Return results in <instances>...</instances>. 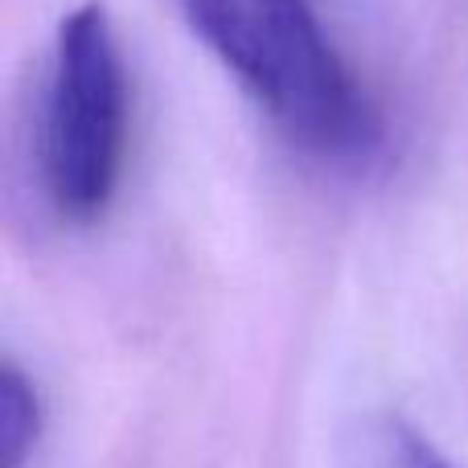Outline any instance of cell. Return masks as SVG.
<instances>
[{
    "label": "cell",
    "mask_w": 468,
    "mask_h": 468,
    "mask_svg": "<svg viewBox=\"0 0 468 468\" xmlns=\"http://www.w3.org/2000/svg\"><path fill=\"white\" fill-rule=\"evenodd\" d=\"M259 112L321 161H366L382 115L324 37L313 0H173Z\"/></svg>",
    "instance_id": "obj_1"
},
{
    "label": "cell",
    "mask_w": 468,
    "mask_h": 468,
    "mask_svg": "<svg viewBox=\"0 0 468 468\" xmlns=\"http://www.w3.org/2000/svg\"><path fill=\"white\" fill-rule=\"evenodd\" d=\"M128 148V70L99 0L62 16L41 112V169L58 214L95 222L112 206Z\"/></svg>",
    "instance_id": "obj_2"
},
{
    "label": "cell",
    "mask_w": 468,
    "mask_h": 468,
    "mask_svg": "<svg viewBox=\"0 0 468 468\" xmlns=\"http://www.w3.org/2000/svg\"><path fill=\"white\" fill-rule=\"evenodd\" d=\"M346 468H461L448 452L431 444L411 420L390 411H366L349 423L341 440Z\"/></svg>",
    "instance_id": "obj_3"
},
{
    "label": "cell",
    "mask_w": 468,
    "mask_h": 468,
    "mask_svg": "<svg viewBox=\"0 0 468 468\" xmlns=\"http://www.w3.org/2000/svg\"><path fill=\"white\" fill-rule=\"evenodd\" d=\"M41 436V403L37 387L25 378V370L8 357L0 366V464L25 468Z\"/></svg>",
    "instance_id": "obj_4"
}]
</instances>
